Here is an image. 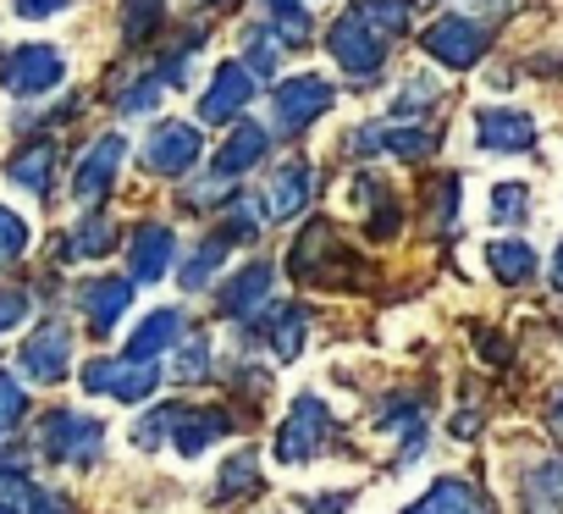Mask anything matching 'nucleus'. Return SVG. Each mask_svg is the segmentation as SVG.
<instances>
[{
  "label": "nucleus",
  "mask_w": 563,
  "mask_h": 514,
  "mask_svg": "<svg viewBox=\"0 0 563 514\" xmlns=\"http://www.w3.org/2000/svg\"><path fill=\"white\" fill-rule=\"evenodd\" d=\"M183 327H188V321H183V310H155V316L128 338V360H155L161 349H172V343L183 338Z\"/></svg>",
  "instance_id": "nucleus-22"
},
{
  "label": "nucleus",
  "mask_w": 563,
  "mask_h": 514,
  "mask_svg": "<svg viewBox=\"0 0 563 514\" xmlns=\"http://www.w3.org/2000/svg\"><path fill=\"white\" fill-rule=\"evenodd\" d=\"M172 376H177V382H205V376H210V343H205V338H194V343L177 354Z\"/></svg>",
  "instance_id": "nucleus-30"
},
{
  "label": "nucleus",
  "mask_w": 563,
  "mask_h": 514,
  "mask_svg": "<svg viewBox=\"0 0 563 514\" xmlns=\"http://www.w3.org/2000/svg\"><path fill=\"white\" fill-rule=\"evenodd\" d=\"M29 514H73V508H67V497H62V492L34 486V492H29Z\"/></svg>",
  "instance_id": "nucleus-36"
},
{
  "label": "nucleus",
  "mask_w": 563,
  "mask_h": 514,
  "mask_svg": "<svg viewBox=\"0 0 563 514\" xmlns=\"http://www.w3.org/2000/svg\"><path fill=\"white\" fill-rule=\"evenodd\" d=\"M530 216V188L525 183H497L492 188V221L497 227H525Z\"/></svg>",
  "instance_id": "nucleus-28"
},
{
  "label": "nucleus",
  "mask_w": 563,
  "mask_h": 514,
  "mask_svg": "<svg viewBox=\"0 0 563 514\" xmlns=\"http://www.w3.org/2000/svg\"><path fill=\"white\" fill-rule=\"evenodd\" d=\"M67 354H73V338H67V327L62 321H45L29 343H23V371L34 376V382H62L67 376Z\"/></svg>",
  "instance_id": "nucleus-11"
},
{
  "label": "nucleus",
  "mask_w": 563,
  "mask_h": 514,
  "mask_svg": "<svg viewBox=\"0 0 563 514\" xmlns=\"http://www.w3.org/2000/svg\"><path fill=\"white\" fill-rule=\"evenodd\" d=\"M426 106H437V84H431V78H409L404 95L393 100V117H415V111H426Z\"/></svg>",
  "instance_id": "nucleus-33"
},
{
  "label": "nucleus",
  "mask_w": 563,
  "mask_h": 514,
  "mask_svg": "<svg viewBox=\"0 0 563 514\" xmlns=\"http://www.w3.org/2000/svg\"><path fill=\"white\" fill-rule=\"evenodd\" d=\"M249 100H254V73H249L243 62H227V67L210 78V95H205L199 117H205V122H232Z\"/></svg>",
  "instance_id": "nucleus-12"
},
{
  "label": "nucleus",
  "mask_w": 563,
  "mask_h": 514,
  "mask_svg": "<svg viewBox=\"0 0 563 514\" xmlns=\"http://www.w3.org/2000/svg\"><path fill=\"white\" fill-rule=\"evenodd\" d=\"M327 442H332V409H327V398L299 393L294 409H288V420H282V431H276V459L282 464H299V459H316Z\"/></svg>",
  "instance_id": "nucleus-2"
},
{
  "label": "nucleus",
  "mask_w": 563,
  "mask_h": 514,
  "mask_svg": "<svg viewBox=\"0 0 563 514\" xmlns=\"http://www.w3.org/2000/svg\"><path fill=\"white\" fill-rule=\"evenodd\" d=\"M0 514H12V503H0Z\"/></svg>",
  "instance_id": "nucleus-40"
},
{
  "label": "nucleus",
  "mask_w": 563,
  "mask_h": 514,
  "mask_svg": "<svg viewBox=\"0 0 563 514\" xmlns=\"http://www.w3.org/2000/svg\"><path fill=\"white\" fill-rule=\"evenodd\" d=\"M475 133H481V150H497V155L536 150V122L525 111H508V106H481L475 111Z\"/></svg>",
  "instance_id": "nucleus-8"
},
{
  "label": "nucleus",
  "mask_w": 563,
  "mask_h": 514,
  "mask_svg": "<svg viewBox=\"0 0 563 514\" xmlns=\"http://www.w3.org/2000/svg\"><path fill=\"white\" fill-rule=\"evenodd\" d=\"M29 249V227L18 221V210H0V266H12Z\"/></svg>",
  "instance_id": "nucleus-31"
},
{
  "label": "nucleus",
  "mask_w": 563,
  "mask_h": 514,
  "mask_svg": "<svg viewBox=\"0 0 563 514\" xmlns=\"http://www.w3.org/2000/svg\"><path fill=\"white\" fill-rule=\"evenodd\" d=\"M260 316H265V310H260ZM305 327H310V316H305L299 305H282V310H271V316L260 321V338H265V349H271L276 360H299Z\"/></svg>",
  "instance_id": "nucleus-19"
},
{
  "label": "nucleus",
  "mask_w": 563,
  "mask_h": 514,
  "mask_svg": "<svg viewBox=\"0 0 563 514\" xmlns=\"http://www.w3.org/2000/svg\"><path fill=\"white\" fill-rule=\"evenodd\" d=\"M78 305H84V316H89V332L106 338V332L122 321V310L133 305V277H95V283H84Z\"/></svg>",
  "instance_id": "nucleus-10"
},
{
  "label": "nucleus",
  "mask_w": 563,
  "mask_h": 514,
  "mask_svg": "<svg viewBox=\"0 0 563 514\" xmlns=\"http://www.w3.org/2000/svg\"><path fill=\"white\" fill-rule=\"evenodd\" d=\"M12 7L23 12V18H51V12H62L67 0H12Z\"/></svg>",
  "instance_id": "nucleus-37"
},
{
  "label": "nucleus",
  "mask_w": 563,
  "mask_h": 514,
  "mask_svg": "<svg viewBox=\"0 0 563 514\" xmlns=\"http://www.w3.org/2000/svg\"><path fill=\"white\" fill-rule=\"evenodd\" d=\"M519 508L525 514H563V459H541L519 481Z\"/></svg>",
  "instance_id": "nucleus-17"
},
{
  "label": "nucleus",
  "mask_w": 563,
  "mask_h": 514,
  "mask_svg": "<svg viewBox=\"0 0 563 514\" xmlns=\"http://www.w3.org/2000/svg\"><path fill=\"white\" fill-rule=\"evenodd\" d=\"M547 415H552V420H558V426H563V387H558V393H552V404H547Z\"/></svg>",
  "instance_id": "nucleus-39"
},
{
  "label": "nucleus",
  "mask_w": 563,
  "mask_h": 514,
  "mask_svg": "<svg viewBox=\"0 0 563 514\" xmlns=\"http://www.w3.org/2000/svg\"><path fill=\"white\" fill-rule=\"evenodd\" d=\"M453 210H459V177H437V188H431V216H437V227H453Z\"/></svg>",
  "instance_id": "nucleus-34"
},
{
  "label": "nucleus",
  "mask_w": 563,
  "mask_h": 514,
  "mask_svg": "<svg viewBox=\"0 0 563 514\" xmlns=\"http://www.w3.org/2000/svg\"><path fill=\"white\" fill-rule=\"evenodd\" d=\"M260 486V459H254V448H238L227 464H221V475H216V503H238V497H249Z\"/></svg>",
  "instance_id": "nucleus-24"
},
{
  "label": "nucleus",
  "mask_w": 563,
  "mask_h": 514,
  "mask_svg": "<svg viewBox=\"0 0 563 514\" xmlns=\"http://www.w3.org/2000/svg\"><path fill=\"white\" fill-rule=\"evenodd\" d=\"M227 249H232V243H227V238H221V232H216V238H205V243H199V254H194V261H188V266H183V288H188V294H199V288H205V283H210V277H216V266H221V261H227Z\"/></svg>",
  "instance_id": "nucleus-26"
},
{
  "label": "nucleus",
  "mask_w": 563,
  "mask_h": 514,
  "mask_svg": "<svg viewBox=\"0 0 563 514\" xmlns=\"http://www.w3.org/2000/svg\"><path fill=\"white\" fill-rule=\"evenodd\" d=\"M51 166H56V144H51V139H34L29 150L12 155L7 177L23 183V188H34V194H45V188H51Z\"/></svg>",
  "instance_id": "nucleus-23"
},
{
  "label": "nucleus",
  "mask_w": 563,
  "mask_h": 514,
  "mask_svg": "<svg viewBox=\"0 0 563 514\" xmlns=\"http://www.w3.org/2000/svg\"><path fill=\"white\" fill-rule=\"evenodd\" d=\"M310 194H316V166L310 161H288V166H276V177L265 183V210L271 216H299Z\"/></svg>",
  "instance_id": "nucleus-16"
},
{
  "label": "nucleus",
  "mask_w": 563,
  "mask_h": 514,
  "mask_svg": "<svg viewBox=\"0 0 563 514\" xmlns=\"http://www.w3.org/2000/svg\"><path fill=\"white\" fill-rule=\"evenodd\" d=\"M23 316H29V294L23 288H0V332L23 327Z\"/></svg>",
  "instance_id": "nucleus-35"
},
{
  "label": "nucleus",
  "mask_w": 563,
  "mask_h": 514,
  "mask_svg": "<svg viewBox=\"0 0 563 514\" xmlns=\"http://www.w3.org/2000/svg\"><path fill=\"white\" fill-rule=\"evenodd\" d=\"M426 51H431V62H442V67L464 73V67H475V62H481V51H486V29L453 12V18H442V23H431V29H426Z\"/></svg>",
  "instance_id": "nucleus-5"
},
{
  "label": "nucleus",
  "mask_w": 563,
  "mask_h": 514,
  "mask_svg": "<svg viewBox=\"0 0 563 514\" xmlns=\"http://www.w3.org/2000/svg\"><path fill=\"white\" fill-rule=\"evenodd\" d=\"M404 514H497L492 508V497L475 486V481H459V475H448V481H437L415 508H404Z\"/></svg>",
  "instance_id": "nucleus-15"
},
{
  "label": "nucleus",
  "mask_w": 563,
  "mask_h": 514,
  "mask_svg": "<svg viewBox=\"0 0 563 514\" xmlns=\"http://www.w3.org/2000/svg\"><path fill=\"white\" fill-rule=\"evenodd\" d=\"M265 299H271V266L265 261H254V266H243L227 288H221V316L227 321H249V316H260L265 310Z\"/></svg>",
  "instance_id": "nucleus-14"
},
{
  "label": "nucleus",
  "mask_w": 563,
  "mask_h": 514,
  "mask_svg": "<svg viewBox=\"0 0 563 514\" xmlns=\"http://www.w3.org/2000/svg\"><path fill=\"white\" fill-rule=\"evenodd\" d=\"M486 266H492V277H497V283L519 288V283H530V277H536V249H530V243H519V238H497V243H486Z\"/></svg>",
  "instance_id": "nucleus-20"
},
{
  "label": "nucleus",
  "mask_w": 563,
  "mask_h": 514,
  "mask_svg": "<svg viewBox=\"0 0 563 514\" xmlns=\"http://www.w3.org/2000/svg\"><path fill=\"white\" fill-rule=\"evenodd\" d=\"M62 73H67V67H62L56 45H18L7 62H0V89L18 95V100H34V95L56 89Z\"/></svg>",
  "instance_id": "nucleus-4"
},
{
  "label": "nucleus",
  "mask_w": 563,
  "mask_h": 514,
  "mask_svg": "<svg viewBox=\"0 0 563 514\" xmlns=\"http://www.w3.org/2000/svg\"><path fill=\"white\" fill-rule=\"evenodd\" d=\"M221 431H232V415H227V409H183L177 426H172V448L194 459V453H205Z\"/></svg>",
  "instance_id": "nucleus-18"
},
{
  "label": "nucleus",
  "mask_w": 563,
  "mask_h": 514,
  "mask_svg": "<svg viewBox=\"0 0 563 514\" xmlns=\"http://www.w3.org/2000/svg\"><path fill=\"white\" fill-rule=\"evenodd\" d=\"M100 420H89V415H78V409H51L45 415V426H40V453L45 459H62V464H95V453H100Z\"/></svg>",
  "instance_id": "nucleus-3"
},
{
  "label": "nucleus",
  "mask_w": 563,
  "mask_h": 514,
  "mask_svg": "<svg viewBox=\"0 0 563 514\" xmlns=\"http://www.w3.org/2000/svg\"><path fill=\"white\" fill-rule=\"evenodd\" d=\"M271 150V133L265 128H254V122H243V128H232V139L216 150V177H232V172H243V166H254L260 155Z\"/></svg>",
  "instance_id": "nucleus-21"
},
{
  "label": "nucleus",
  "mask_w": 563,
  "mask_h": 514,
  "mask_svg": "<svg viewBox=\"0 0 563 514\" xmlns=\"http://www.w3.org/2000/svg\"><path fill=\"white\" fill-rule=\"evenodd\" d=\"M409 7H426V0H409Z\"/></svg>",
  "instance_id": "nucleus-41"
},
{
  "label": "nucleus",
  "mask_w": 563,
  "mask_h": 514,
  "mask_svg": "<svg viewBox=\"0 0 563 514\" xmlns=\"http://www.w3.org/2000/svg\"><path fill=\"white\" fill-rule=\"evenodd\" d=\"M547 277H552V288H558V294H563V243H558V249H552V272H547Z\"/></svg>",
  "instance_id": "nucleus-38"
},
{
  "label": "nucleus",
  "mask_w": 563,
  "mask_h": 514,
  "mask_svg": "<svg viewBox=\"0 0 563 514\" xmlns=\"http://www.w3.org/2000/svg\"><path fill=\"white\" fill-rule=\"evenodd\" d=\"M122 155H128V144L117 139V133H106L89 155H84V166H78V199H89V205H100L106 194H111V183H117V166H122Z\"/></svg>",
  "instance_id": "nucleus-13"
},
{
  "label": "nucleus",
  "mask_w": 563,
  "mask_h": 514,
  "mask_svg": "<svg viewBox=\"0 0 563 514\" xmlns=\"http://www.w3.org/2000/svg\"><path fill=\"white\" fill-rule=\"evenodd\" d=\"M199 133L188 128V122H161L155 133H150V144H144V166L155 172V177H183L194 161H199Z\"/></svg>",
  "instance_id": "nucleus-7"
},
{
  "label": "nucleus",
  "mask_w": 563,
  "mask_h": 514,
  "mask_svg": "<svg viewBox=\"0 0 563 514\" xmlns=\"http://www.w3.org/2000/svg\"><path fill=\"white\" fill-rule=\"evenodd\" d=\"M172 254H177V232H172V227H161V221H144V227H133V243H128V266H133V283H155V277H166Z\"/></svg>",
  "instance_id": "nucleus-9"
},
{
  "label": "nucleus",
  "mask_w": 563,
  "mask_h": 514,
  "mask_svg": "<svg viewBox=\"0 0 563 514\" xmlns=\"http://www.w3.org/2000/svg\"><path fill=\"white\" fill-rule=\"evenodd\" d=\"M199 7H216V0H199Z\"/></svg>",
  "instance_id": "nucleus-42"
},
{
  "label": "nucleus",
  "mask_w": 563,
  "mask_h": 514,
  "mask_svg": "<svg viewBox=\"0 0 563 514\" xmlns=\"http://www.w3.org/2000/svg\"><path fill=\"white\" fill-rule=\"evenodd\" d=\"M111 243H117L111 221L106 216H84L78 232H73V243H67V254H73V261H95V254H106Z\"/></svg>",
  "instance_id": "nucleus-27"
},
{
  "label": "nucleus",
  "mask_w": 563,
  "mask_h": 514,
  "mask_svg": "<svg viewBox=\"0 0 563 514\" xmlns=\"http://www.w3.org/2000/svg\"><path fill=\"white\" fill-rule=\"evenodd\" d=\"M221 238L227 243H238V238H260V227H265V199H249V194H232L227 199V216H221Z\"/></svg>",
  "instance_id": "nucleus-25"
},
{
  "label": "nucleus",
  "mask_w": 563,
  "mask_h": 514,
  "mask_svg": "<svg viewBox=\"0 0 563 514\" xmlns=\"http://www.w3.org/2000/svg\"><path fill=\"white\" fill-rule=\"evenodd\" d=\"M387 45H393V34H382L365 7H349V12L332 23V56H338L354 78H371V73L387 62Z\"/></svg>",
  "instance_id": "nucleus-1"
},
{
  "label": "nucleus",
  "mask_w": 563,
  "mask_h": 514,
  "mask_svg": "<svg viewBox=\"0 0 563 514\" xmlns=\"http://www.w3.org/2000/svg\"><path fill=\"white\" fill-rule=\"evenodd\" d=\"M177 415H183V404H161L155 415H144V420L133 426V442H139V448H161V437H172Z\"/></svg>",
  "instance_id": "nucleus-29"
},
{
  "label": "nucleus",
  "mask_w": 563,
  "mask_h": 514,
  "mask_svg": "<svg viewBox=\"0 0 563 514\" xmlns=\"http://www.w3.org/2000/svg\"><path fill=\"white\" fill-rule=\"evenodd\" d=\"M332 106V84L327 78H294L271 95V111H276V128L282 133H305L321 111Z\"/></svg>",
  "instance_id": "nucleus-6"
},
{
  "label": "nucleus",
  "mask_w": 563,
  "mask_h": 514,
  "mask_svg": "<svg viewBox=\"0 0 563 514\" xmlns=\"http://www.w3.org/2000/svg\"><path fill=\"white\" fill-rule=\"evenodd\" d=\"M23 415H29L23 382H18V376H7V371H0V431H7V426H18Z\"/></svg>",
  "instance_id": "nucleus-32"
}]
</instances>
